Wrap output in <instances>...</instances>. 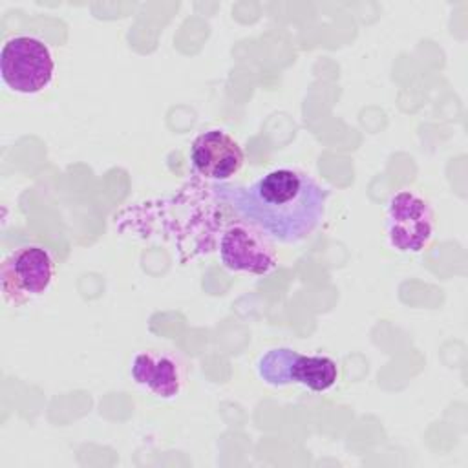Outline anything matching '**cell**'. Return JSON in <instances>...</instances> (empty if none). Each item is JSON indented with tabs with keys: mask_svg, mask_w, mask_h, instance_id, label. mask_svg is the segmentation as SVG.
Instances as JSON below:
<instances>
[{
	"mask_svg": "<svg viewBox=\"0 0 468 468\" xmlns=\"http://www.w3.org/2000/svg\"><path fill=\"white\" fill-rule=\"evenodd\" d=\"M336 378L338 366L333 358L324 355H300L294 369V382L313 391H325L335 386Z\"/></svg>",
	"mask_w": 468,
	"mask_h": 468,
	"instance_id": "cell-8",
	"label": "cell"
},
{
	"mask_svg": "<svg viewBox=\"0 0 468 468\" xmlns=\"http://www.w3.org/2000/svg\"><path fill=\"white\" fill-rule=\"evenodd\" d=\"M234 210L280 243L305 239L322 221L329 192L309 174L276 168L247 188H229Z\"/></svg>",
	"mask_w": 468,
	"mask_h": 468,
	"instance_id": "cell-1",
	"label": "cell"
},
{
	"mask_svg": "<svg viewBox=\"0 0 468 468\" xmlns=\"http://www.w3.org/2000/svg\"><path fill=\"white\" fill-rule=\"evenodd\" d=\"M190 159L203 177L216 181L230 179L245 163L239 143L218 128L207 130L194 139L190 146Z\"/></svg>",
	"mask_w": 468,
	"mask_h": 468,
	"instance_id": "cell-6",
	"label": "cell"
},
{
	"mask_svg": "<svg viewBox=\"0 0 468 468\" xmlns=\"http://www.w3.org/2000/svg\"><path fill=\"white\" fill-rule=\"evenodd\" d=\"M133 380L159 399H174L183 388L179 362L165 351L137 353L132 362Z\"/></svg>",
	"mask_w": 468,
	"mask_h": 468,
	"instance_id": "cell-7",
	"label": "cell"
},
{
	"mask_svg": "<svg viewBox=\"0 0 468 468\" xmlns=\"http://www.w3.org/2000/svg\"><path fill=\"white\" fill-rule=\"evenodd\" d=\"M219 258L230 271L258 276L269 274L278 265L276 250L269 236L250 223H236L223 232Z\"/></svg>",
	"mask_w": 468,
	"mask_h": 468,
	"instance_id": "cell-5",
	"label": "cell"
},
{
	"mask_svg": "<svg viewBox=\"0 0 468 468\" xmlns=\"http://www.w3.org/2000/svg\"><path fill=\"white\" fill-rule=\"evenodd\" d=\"M435 214L431 205L410 190L391 196L386 210L389 245L399 252H420L431 239Z\"/></svg>",
	"mask_w": 468,
	"mask_h": 468,
	"instance_id": "cell-4",
	"label": "cell"
},
{
	"mask_svg": "<svg viewBox=\"0 0 468 468\" xmlns=\"http://www.w3.org/2000/svg\"><path fill=\"white\" fill-rule=\"evenodd\" d=\"M53 73V55L40 38L20 35L2 46L0 75L9 90L24 95L38 93L48 88Z\"/></svg>",
	"mask_w": 468,
	"mask_h": 468,
	"instance_id": "cell-2",
	"label": "cell"
},
{
	"mask_svg": "<svg viewBox=\"0 0 468 468\" xmlns=\"http://www.w3.org/2000/svg\"><path fill=\"white\" fill-rule=\"evenodd\" d=\"M53 276L55 261L44 247H18L0 265L4 300L11 305H26L49 287Z\"/></svg>",
	"mask_w": 468,
	"mask_h": 468,
	"instance_id": "cell-3",
	"label": "cell"
},
{
	"mask_svg": "<svg viewBox=\"0 0 468 468\" xmlns=\"http://www.w3.org/2000/svg\"><path fill=\"white\" fill-rule=\"evenodd\" d=\"M302 353L291 347L269 349L258 360V375L269 386H285L294 382L296 362Z\"/></svg>",
	"mask_w": 468,
	"mask_h": 468,
	"instance_id": "cell-9",
	"label": "cell"
}]
</instances>
